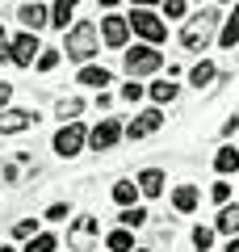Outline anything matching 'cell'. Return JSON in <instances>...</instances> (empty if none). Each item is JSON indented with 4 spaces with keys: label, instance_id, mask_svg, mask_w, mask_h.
I'll return each mask as SVG.
<instances>
[{
    "label": "cell",
    "instance_id": "cell-29",
    "mask_svg": "<svg viewBox=\"0 0 239 252\" xmlns=\"http://www.w3.org/2000/svg\"><path fill=\"white\" fill-rule=\"evenodd\" d=\"M210 244H214V231H210V227H197V231H193V248H197V252H206Z\"/></svg>",
    "mask_w": 239,
    "mask_h": 252
},
{
    "label": "cell",
    "instance_id": "cell-36",
    "mask_svg": "<svg viewBox=\"0 0 239 252\" xmlns=\"http://www.w3.org/2000/svg\"><path fill=\"white\" fill-rule=\"evenodd\" d=\"M227 252H239V235H235V240H231V244H227Z\"/></svg>",
    "mask_w": 239,
    "mask_h": 252
},
{
    "label": "cell",
    "instance_id": "cell-33",
    "mask_svg": "<svg viewBox=\"0 0 239 252\" xmlns=\"http://www.w3.org/2000/svg\"><path fill=\"white\" fill-rule=\"evenodd\" d=\"M46 219H67V202H55V206L46 210Z\"/></svg>",
    "mask_w": 239,
    "mask_h": 252
},
{
    "label": "cell",
    "instance_id": "cell-12",
    "mask_svg": "<svg viewBox=\"0 0 239 252\" xmlns=\"http://www.w3.org/2000/svg\"><path fill=\"white\" fill-rule=\"evenodd\" d=\"M30 122H38L34 109H4V114H0V135H17Z\"/></svg>",
    "mask_w": 239,
    "mask_h": 252
},
{
    "label": "cell",
    "instance_id": "cell-3",
    "mask_svg": "<svg viewBox=\"0 0 239 252\" xmlns=\"http://www.w3.org/2000/svg\"><path fill=\"white\" fill-rule=\"evenodd\" d=\"M214 17H218V9H202L185 30H180V42H185L189 51H206V46L214 42Z\"/></svg>",
    "mask_w": 239,
    "mask_h": 252
},
{
    "label": "cell",
    "instance_id": "cell-27",
    "mask_svg": "<svg viewBox=\"0 0 239 252\" xmlns=\"http://www.w3.org/2000/svg\"><path fill=\"white\" fill-rule=\"evenodd\" d=\"M143 223H147V210H143V206L122 210V227H126V231H130V227H143Z\"/></svg>",
    "mask_w": 239,
    "mask_h": 252
},
{
    "label": "cell",
    "instance_id": "cell-2",
    "mask_svg": "<svg viewBox=\"0 0 239 252\" xmlns=\"http://www.w3.org/2000/svg\"><path fill=\"white\" fill-rule=\"evenodd\" d=\"M122 63H126V72H130V80H139V76H155L164 67V55H159V46L139 42V46H130L122 55Z\"/></svg>",
    "mask_w": 239,
    "mask_h": 252
},
{
    "label": "cell",
    "instance_id": "cell-20",
    "mask_svg": "<svg viewBox=\"0 0 239 252\" xmlns=\"http://www.w3.org/2000/svg\"><path fill=\"white\" fill-rule=\"evenodd\" d=\"M134 198H139V185H134V181H118L114 185V202H122V210H130Z\"/></svg>",
    "mask_w": 239,
    "mask_h": 252
},
{
    "label": "cell",
    "instance_id": "cell-21",
    "mask_svg": "<svg viewBox=\"0 0 239 252\" xmlns=\"http://www.w3.org/2000/svg\"><path fill=\"white\" fill-rule=\"evenodd\" d=\"M218 46H227V51H231V46H239V9L231 13V21L222 26V34H218Z\"/></svg>",
    "mask_w": 239,
    "mask_h": 252
},
{
    "label": "cell",
    "instance_id": "cell-26",
    "mask_svg": "<svg viewBox=\"0 0 239 252\" xmlns=\"http://www.w3.org/2000/svg\"><path fill=\"white\" fill-rule=\"evenodd\" d=\"M13 235H17V240H34V235H42V231H38V223H34V219H21V223H13Z\"/></svg>",
    "mask_w": 239,
    "mask_h": 252
},
{
    "label": "cell",
    "instance_id": "cell-8",
    "mask_svg": "<svg viewBox=\"0 0 239 252\" xmlns=\"http://www.w3.org/2000/svg\"><path fill=\"white\" fill-rule=\"evenodd\" d=\"M122 135H126V126L109 118V122H97V126L89 130V143H92V152H109V147H114Z\"/></svg>",
    "mask_w": 239,
    "mask_h": 252
},
{
    "label": "cell",
    "instance_id": "cell-23",
    "mask_svg": "<svg viewBox=\"0 0 239 252\" xmlns=\"http://www.w3.org/2000/svg\"><path fill=\"white\" fill-rule=\"evenodd\" d=\"M189 80H193V89H206V84L214 80V63H210V59H202L193 72H189Z\"/></svg>",
    "mask_w": 239,
    "mask_h": 252
},
{
    "label": "cell",
    "instance_id": "cell-10",
    "mask_svg": "<svg viewBox=\"0 0 239 252\" xmlns=\"http://www.w3.org/2000/svg\"><path fill=\"white\" fill-rule=\"evenodd\" d=\"M159 122H164V114H159V109H147V114H139L130 126H126V139H147V135H155Z\"/></svg>",
    "mask_w": 239,
    "mask_h": 252
},
{
    "label": "cell",
    "instance_id": "cell-11",
    "mask_svg": "<svg viewBox=\"0 0 239 252\" xmlns=\"http://www.w3.org/2000/svg\"><path fill=\"white\" fill-rule=\"evenodd\" d=\"M17 17H21V26H26V34H38L42 26H51V9H46V4H21Z\"/></svg>",
    "mask_w": 239,
    "mask_h": 252
},
{
    "label": "cell",
    "instance_id": "cell-4",
    "mask_svg": "<svg viewBox=\"0 0 239 252\" xmlns=\"http://www.w3.org/2000/svg\"><path fill=\"white\" fill-rule=\"evenodd\" d=\"M126 21H130V30H134L147 46H159L164 38H168V26H164V21H159V13H151V9H134Z\"/></svg>",
    "mask_w": 239,
    "mask_h": 252
},
{
    "label": "cell",
    "instance_id": "cell-22",
    "mask_svg": "<svg viewBox=\"0 0 239 252\" xmlns=\"http://www.w3.org/2000/svg\"><path fill=\"white\" fill-rule=\"evenodd\" d=\"M80 109H84V101H80V97H63L59 105H55V114H59L63 122H76V118H80Z\"/></svg>",
    "mask_w": 239,
    "mask_h": 252
},
{
    "label": "cell",
    "instance_id": "cell-5",
    "mask_svg": "<svg viewBox=\"0 0 239 252\" xmlns=\"http://www.w3.org/2000/svg\"><path fill=\"white\" fill-rule=\"evenodd\" d=\"M97 235H101V223H97L92 215H80L76 223L67 227V248H71V252H92Z\"/></svg>",
    "mask_w": 239,
    "mask_h": 252
},
{
    "label": "cell",
    "instance_id": "cell-28",
    "mask_svg": "<svg viewBox=\"0 0 239 252\" xmlns=\"http://www.w3.org/2000/svg\"><path fill=\"white\" fill-rule=\"evenodd\" d=\"M59 55H63V51H42L34 67H38V72H55V67H59Z\"/></svg>",
    "mask_w": 239,
    "mask_h": 252
},
{
    "label": "cell",
    "instance_id": "cell-25",
    "mask_svg": "<svg viewBox=\"0 0 239 252\" xmlns=\"http://www.w3.org/2000/svg\"><path fill=\"white\" fill-rule=\"evenodd\" d=\"M55 248H59V240H55V235H34V240H30L26 244V252H55Z\"/></svg>",
    "mask_w": 239,
    "mask_h": 252
},
{
    "label": "cell",
    "instance_id": "cell-35",
    "mask_svg": "<svg viewBox=\"0 0 239 252\" xmlns=\"http://www.w3.org/2000/svg\"><path fill=\"white\" fill-rule=\"evenodd\" d=\"M9 97H13V84L0 80V114H4V105H9Z\"/></svg>",
    "mask_w": 239,
    "mask_h": 252
},
{
    "label": "cell",
    "instance_id": "cell-31",
    "mask_svg": "<svg viewBox=\"0 0 239 252\" xmlns=\"http://www.w3.org/2000/svg\"><path fill=\"white\" fill-rule=\"evenodd\" d=\"M143 93H147V89H143L139 80H126V89H122V97H126V101H139Z\"/></svg>",
    "mask_w": 239,
    "mask_h": 252
},
{
    "label": "cell",
    "instance_id": "cell-14",
    "mask_svg": "<svg viewBox=\"0 0 239 252\" xmlns=\"http://www.w3.org/2000/svg\"><path fill=\"white\" fill-rule=\"evenodd\" d=\"M214 231H222V235H231V240H235V235H239V206H222Z\"/></svg>",
    "mask_w": 239,
    "mask_h": 252
},
{
    "label": "cell",
    "instance_id": "cell-32",
    "mask_svg": "<svg viewBox=\"0 0 239 252\" xmlns=\"http://www.w3.org/2000/svg\"><path fill=\"white\" fill-rule=\"evenodd\" d=\"M189 4H180V0H172V4H164V17H185Z\"/></svg>",
    "mask_w": 239,
    "mask_h": 252
},
{
    "label": "cell",
    "instance_id": "cell-15",
    "mask_svg": "<svg viewBox=\"0 0 239 252\" xmlns=\"http://www.w3.org/2000/svg\"><path fill=\"white\" fill-rule=\"evenodd\" d=\"M109 80H114V76H109V67H97V63H89V67L80 72V84H89V89H105Z\"/></svg>",
    "mask_w": 239,
    "mask_h": 252
},
{
    "label": "cell",
    "instance_id": "cell-17",
    "mask_svg": "<svg viewBox=\"0 0 239 252\" xmlns=\"http://www.w3.org/2000/svg\"><path fill=\"white\" fill-rule=\"evenodd\" d=\"M172 206H177L180 215L197 210V189H193V185H180V189H172Z\"/></svg>",
    "mask_w": 239,
    "mask_h": 252
},
{
    "label": "cell",
    "instance_id": "cell-24",
    "mask_svg": "<svg viewBox=\"0 0 239 252\" xmlns=\"http://www.w3.org/2000/svg\"><path fill=\"white\" fill-rule=\"evenodd\" d=\"M105 244H109V252H134V240H130V231H126V227H122V231H114Z\"/></svg>",
    "mask_w": 239,
    "mask_h": 252
},
{
    "label": "cell",
    "instance_id": "cell-6",
    "mask_svg": "<svg viewBox=\"0 0 239 252\" xmlns=\"http://www.w3.org/2000/svg\"><path fill=\"white\" fill-rule=\"evenodd\" d=\"M89 143V130H84V122H67L63 130H55V156H63V160H71V156H80V147Z\"/></svg>",
    "mask_w": 239,
    "mask_h": 252
},
{
    "label": "cell",
    "instance_id": "cell-9",
    "mask_svg": "<svg viewBox=\"0 0 239 252\" xmlns=\"http://www.w3.org/2000/svg\"><path fill=\"white\" fill-rule=\"evenodd\" d=\"M101 38H105V46L122 51V46H126V38H130V21H126V17H118V13L101 17Z\"/></svg>",
    "mask_w": 239,
    "mask_h": 252
},
{
    "label": "cell",
    "instance_id": "cell-18",
    "mask_svg": "<svg viewBox=\"0 0 239 252\" xmlns=\"http://www.w3.org/2000/svg\"><path fill=\"white\" fill-rule=\"evenodd\" d=\"M214 168H218L222 177H231V172H239V147H222V152L214 156Z\"/></svg>",
    "mask_w": 239,
    "mask_h": 252
},
{
    "label": "cell",
    "instance_id": "cell-13",
    "mask_svg": "<svg viewBox=\"0 0 239 252\" xmlns=\"http://www.w3.org/2000/svg\"><path fill=\"white\" fill-rule=\"evenodd\" d=\"M139 193L159 198V193H164V172H159V168H143L139 172Z\"/></svg>",
    "mask_w": 239,
    "mask_h": 252
},
{
    "label": "cell",
    "instance_id": "cell-7",
    "mask_svg": "<svg viewBox=\"0 0 239 252\" xmlns=\"http://www.w3.org/2000/svg\"><path fill=\"white\" fill-rule=\"evenodd\" d=\"M34 55H42V46H38V34H17L9 42V59L17 63V67H34Z\"/></svg>",
    "mask_w": 239,
    "mask_h": 252
},
{
    "label": "cell",
    "instance_id": "cell-37",
    "mask_svg": "<svg viewBox=\"0 0 239 252\" xmlns=\"http://www.w3.org/2000/svg\"><path fill=\"white\" fill-rule=\"evenodd\" d=\"M0 252H13V248H0Z\"/></svg>",
    "mask_w": 239,
    "mask_h": 252
},
{
    "label": "cell",
    "instance_id": "cell-38",
    "mask_svg": "<svg viewBox=\"0 0 239 252\" xmlns=\"http://www.w3.org/2000/svg\"><path fill=\"white\" fill-rule=\"evenodd\" d=\"M134 252H147V248H134Z\"/></svg>",
    "mask_w": 239,
    "mask_h": 252
},
{
    "label": "cell",
    "instance_id": "cell-34",
    "mask_svg": "<svg viewBox=\"0 0 239 252\" xmlns=\"http://www.w3.org/2000/svg\"><path fill=\"white\" fill-rule=\"evenodd\" d=\"M9 42H13V38H9V34H4V26H0V63L9 59Z\"/></svg>",
    "mask_w": 239,
    "mask_h": 252
},
{
    "label": "cell",
    "instance_id": "cell-30",
    "mask_svg": "<svg viewBox=\"0 0 239 252\" xmlns=\"http://www.w3.org/2000/svg\"><path fill=\"white\" fill-rule=\"evenodd\" d=\"M210 198L218 202V206H231V185H227V181H218V185L210 189Z\"/></svg>",
    "mask_w": 239,
    "mask_h": 252
},
{
    "label": "cell",
    "instance_id": "cell-16",
    "mask_svg": "<svg viewBox=\"0 0 239 252\" xmlns=\"http://www.w3.org/2000/svg\"><path fill=\"white\" fill-rule=\"evenodd\" d=\"M76 17V4H71V0H59V4H51V26L55 30H63V34H67V21Z\"/></svg>",
    "mask_w": 239,
    "mask_h": 252
},
{
    "label": "cell",
    "instance_id": "cell-1",
    "mask_svg": "<svg viewBox=\"0 0 239 252\" xmlns=\"http://www.w3.org/2000/svg\"><path fill=\"white\" fill-rule=\"evenodd\" d=\"M97 26L92 21H76V26L67 30V38H63V55L67 59H76V63H89L92 55H97Z\"/></svg>",
    "mask_w": 239,
    "mask_h": 252
},
{
    "label": "cell",
    "instance_id": "cell-19",
    "mask_svg": "<svg viewBox=\"0 0 239 252\" xmlns=\"http://www.w3.org/2000/svg\"><path fill=\"white\" fill-rule=\"evenodd\" d=\"M147 93H151V101H155V105H168V101H177V93H180V89H177L172 80H155Z\"/></svg>",
    "mask_w": 239,
    "mask_h": 252
}]
</instances>
